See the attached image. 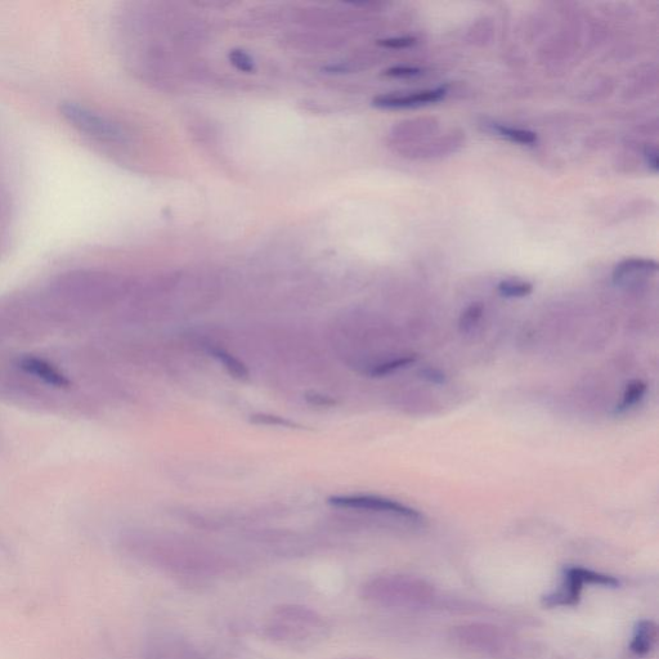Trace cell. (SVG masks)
<instances>
[{
    "instance_id": "cell-1",
    "label": "cell",
    "mask_w": 659,
    "mask_h": 659,
    "mask_svg": "<svg viewBox=\"0 0 659 659\" xmlns=\"http://www.w3.org/2000/svg\"><path fill=\"white\" fill-rule=\"evenodd\" d=\"M330 626L320 612L302 604H282L272 609L264 622L267 639L282 647L306 648L320 643Z\"/></svg>"
},
{
    "instance_id": "cell-2",
    "label": "cell",
    "mask_w": 659,
    "mask_h": 659,
    "mask_svg": "<svg viewBox=\"0 0 659 659\" xmlns=\"http://www.w3.org/2000/svg\"><path fill=\"white\" fill-rule=\"evenodd\" d=\"M361 598L381 608L424 609L436 603L437 591L424 578L392 573L366 581L361 587Z\"/></svg>"
},
{
    "instance_id": "cell-3",
    "label": "cell",
    "mask_w": 659,
    "mask_h": 659,
    "mask_svg": "<svg viewBox=\"0 0 659 659\" xmlns=\"http://www.w3.org/2000/svg\"><path fill=\"white\" fill-rule=\"evenodd\" d=\"M451 639L468 652L493 659H511L519 649L517 635L488 622H470L451 630Z\"/></svg>"
},
{
    "instance_id": "cell-4",
    "label": "cell",
    "mask_w": 659,
    "mask_h": 659,
    "mask_svg": "<svg viewBox=\"0 0 659 659\" xmlns=\"http://www.w3.org/2000/svg\"><path fill=\"white\" fill-rule=\"evenodd\" d=\"M586 585L616 589L620 586V581L593 569L568 567L564 569L562 584L557 590L542 596L541 604L550 609L576 607L581 602L582 591Z\"/></svg>"
},
{
    "instance_id": "cell-5",
    "label": "cell",
    "mask_w": 659,
    "mask_h": 659,
    "mask_svg": "<svg viewBox=\"0 0 659 659\" xmlns=\"http://www.w3.org/2000/svg\"><path fill=\"white\" fill-rule=\"evenodd\" d=\"M61 114L71 127L84 137L100 143H121L125 133L118 124L107 119L100 112L76 102H66L61 106Z\"/></svg>"
},
{
    "instance_id": "cell-6",
    "label": "cell",
    "mask_w": 659,
    "mask_h": 659,
    "mask_svg": "<svg viewBox=\"0 0 659 659\" xmlns=\"http://www.w3.org/2000/svg\"><path fill=\"white\" fill-rule=\"evenodd\" d=\"M338 508L372 511V513L394 515L411 523L423 522V515L418 510L400 504V502L378 496H335L329 500Z\"/></svg>"
},
{
    "instance_id": "cell-7",
    "label": "cell",
    "mask_w": 659,
    "mask_h": 659,
    "mask_svg": "<svg viewBox=\"0 0 659 659\" xmlns=\"http://www.w3.org/2000/svg\"><path fill=\"white\" fill-rule=\"evenodd\" d=\"M146 659H209L190 641L173 634L152 640Z\"/></svg>"
},
{
    "instance_id": "cell-8",
    "label": "cell",
    "mask_w": 659,
    "mask_h": 659,
    "mask_svg": "<svg viewBox=\"0 0 659 659\" xmlns=\"http://www.w3.org/2000/svg\"><path fill=\"white\" fill-rule=\"evenodd\" d=\"M446 93V87H441L410 94H384V96L376 97L372 105L385 110L410 109V107H420L441 101Z\"/></svg>"
},
{
    "instance_id": "cell-9",
    "label": "cell",
    "mask_w": 659,
    "mask_h": 659,
    "mask_svg": "<svg viewBox=\"0 0 659 659\" xmlns=\"http://www.w3.org/2000/svg\"><path fill=\"white\" fill-rule=\"evenodd\" d=\"M658 626L652 620H640L636 622L632 631L629 645L630 652L634 656L644 658L653 652L658 643Z\"/></svg>"
},
{
    "instance_id": "cell-10",
    "label": "cell",
    "mask_w": 659,
    "mask_h": 659,
    "mask_svg": "<svg viewBox=\"0 0 659 659\" xmlns=\"http://www.w3.org/2000/svg\"><path fill=\"white\" fill-rule=\"evenodd\" d=\"M658 271V263L653 259L630 258L618 263L613 271L614 284L622 285L641 275H653Z\"/></svg>"
},
{
    "instance_id": "cell-11",
    "label": "cell",
    "mask_w": 659,
    "mask_h": 659,
    "mask_svg": "<svg viewBox=\"0 0 659 659\" xmlns=\"http://www.w3.org/2000/svg\"><path fill=\"white\" fill-rule=\"evenodd\" d=\"M647 389V384H645L643 380L631 381V383L627 385L625 393H623L620 405L616 407L614 412L621 415L634 409L636 405H639V403L643 401L645 394H647Z\"/></svg>"
},
{
    "instance_id": "cell-12",
    "label": "cell",
    "mask_w": 659,
    "mask_h": 659,
    "mask_svg": "<svg viewBox=\"0 0 659 659\" xmlns=\"http://www.w3.org/2000/svg\"><path fill=\"white\" fill-rule=\"evenodd\" d=\"M493 132L499 136L506 138L511 142L520 143V145H535L537 136L530 130L505 127V125L495 124L492 127Z\"/></svg>"
},
{
    "instance_id": "cell-13",
    "label": "cell",
    "mask_w": 659,
    "mask_h": 659,
    "mask_svg": "<svg viewBox=\"0 0 659 659\" xmlns=\"http://www.w3.org/2000/svg\"><path fill=\"white\" fill-rule=\"evenodd\" d=\"M497 291L504 298H526L532 294L533 285L526 281L505 280L497 286Z\"/></svg>"
},
{
    "instance_id": "cell-14",
    "label": "cell",
    "mask_w": 659,
    "mask_h": 659,
    "mask_svg": "<svg viewBox=\"0 0 659 659\" xmlns=\"http://www.w3.org/2000/svg\"><path fill=\"white\" fill-rule=\"evenodd\" d=\"M483 313L484 307L482 303H472L469 307H466L464 312L461 313L459 320L461 333L468 334L470 331H473L474 327H477L479 322H481Z\"/></svg>"
},
{
    "instance_id": "cell-15",
    "label": "cell",
    "mask_w": 659,
    "mask_h": 659,
    "mask_svg": "<svg viewBox=\"0 0 659 659\" xmlns=\"http://www.w3.org/2000/svg\"><path fill=\"white\" fill-rule=\"evenodd\" d=\"M416 361H418V357L416 356H406V357L397 358V360L389 361L387 363H383V365L376 366L375 369L371 371V375L385 376V375L393 374V372H396L401 369H406V367L414 365Z\"/></svg>"
},
{
    "instance_id": "cell-16",
    "label": "cell",
    "mask_w": 659,
    "mask_h": 659,
    "mask_svg": "<svg viewBox=\"0 0 659 659\" xmlns=\"http://www.w3.org/2000/svg\"><path fill=\"white\" fill-rule=\"evenodd\" d=\"M228 58H230V62L235 66V69L241 71V73H255V62L248 52L242 51V49H232Z\"/></svg>"
},
{
    "instance_id": "cell-17",
    "label": "cell",
    "mask_w": 659,
    "mask_h": 659,
    "mask_svg": "<svg viewBox=\"0 0 659 659\" xmlns=\"http://www.w3.org/2000/svg\"><path fill=\"white\" fill-rule=\"evenodd\" d=\"M215 357L227 367V370L231 372L236 378H246L248 376V371H246L245 366L241 362L237 361L236 358L230 356V354L223 351H214Z\"/></svg>"
},
{
    "instance_id": "cell-18",
    "label": "cell",
    "mask_w": 659,
    "mask_h": 659,
    "mask_svg": "<svg viewBox=\"0 0 659 659\" xmlns=\"http://www.w3.org/2000/svg\"><path fill=\"white\" fill-rule=\"evenodd\" d=\"M421 73H423V71L420 69L409 66H396L385 71V75L390 76V78H414V76H418Z\"/></svg>"
},
{
    "instance_id": "cell-19",
    "label": "cell",
    "mask_w": 659,
    "mask_h": 659,
    "mask_svg": "<svg viewBox=\"0 0 659 659\" xmlns=\"http://www.w3.org/2000/svg\"><path fill=\"white\" fill-rule=\"evenodd\" d=\"M420 374L425 380H428L429 383L436 385H442L446 383L447 378L445 372L439 369H434V367H427V369L421 371Z\"/></svg>"
},
{
    "instance_id": "cell-20",
    "label": "cell",
    "mask_w": 659,
    "mask_h": 659,
    "mask_svg": "<svg viewBox=\"0 0 659 659\" xmlns=\"http://www.w3.org/2000/svg\"><path fill=\"white\" fill-rule=\"evenodd\" d=\"M415 43V38H392L380 40L379 44L385 48L402 49L414 46Z\"/></svg>"
},
{
    "instance_id": "cell-21",
    "label": "cell",
    "mask_w": 659,
    "mask_h": 659,
    "mask_svg": "<svg viewBox=\"0 0 659 659\" xmlns=\"http://www.w3.org/2000/svg\"><path fill=\"white\" fill-rule=\"evenodd\" d=\"M253 421H255V423L279 425V427H288V428L298 427L297 424L291 423V421L289 420L277 418V416H267V415L254 416Z\"/></svg>"
},
{
    "instance_id": "cell-22",
    "label": "cell",
    "mask_w": 659,
    "mask_h": 659,
    "mask_svg": "<svg viewBox=\"0 0 659 659\" xmlns=\"http://www.w3.org/2000/svg\"><path fill=\"white\" fill-rule=\"evenodd\" d=\"M644 158L645 161H647L649 169L652 170L653 173H658L659 165L657 150L649 147V149L645 150L644 152Z\"/></svg>"
}]
</instances>
